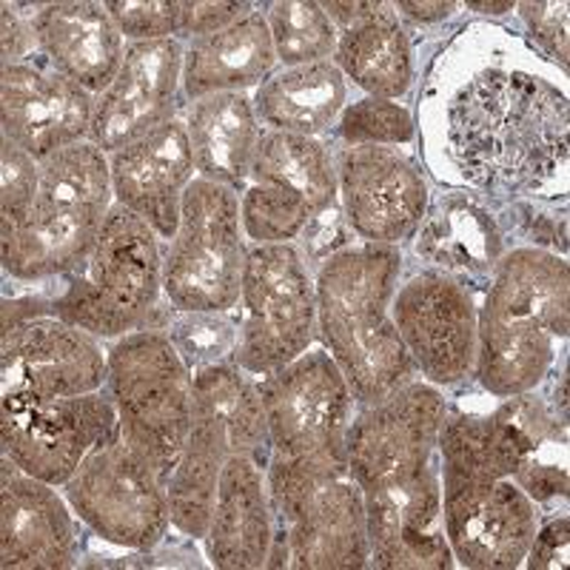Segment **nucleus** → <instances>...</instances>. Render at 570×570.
<instances>
[{
    "instance_id": "nucleus-44",
    "label": "nucleus",
    "mask_w": 570,
    "mask_h": 570,
    "mask_svg": "<svg viewBox=\"0 0 570 570\" xmlns=\"http://www.w3.org/2000/svg\"><path fill=\"white\" fill-rule=\"evenodd\" d=\"M396 14H405L409 20L416 23H436V20H445L456 12V3L451 0H440V3H394Z\"/></svg>"
},
{
    "instance_id": "nucleus-36",
    "label": "nucleus",
    "mask_w": 570,
    "mask_h": 570,
    "mask_svg": "<svg viewBox=\"0 0 570 570\" xmlns=\"http://www.w3.org/2000/svg\"><path fill=\"white\" fill-rule=\"evenodd\" d=\"M40 186V163L20 149L18 142L3 137V149H0V232L3 228L18 226L32 208L35 195Z\"/></svg>"
},
{
    "instance_id": "nucleus-28",
    "label": "nucleus",
    "mask_w": 570,
    "mask_h": 570,
    "mask_svg": "<svg viewBox=\"0 0 570 570\" xmlns=\"http://www.w3.org/2000/svg\"><path fill=\"white\" fill-rule=\"evenodd\" d=\"M223 456L257 454L268 445V425L257 385L232 363L212 365L191 376V428ZM272 448V445H268Z\"/></svg>"
},
{
    "instance_id": "nucleus-23",
    "label": "nucleus",
    "mask_w": 570,
    "mask_h": 570,
    "mask_svg": "<svg viewBox=\"0 0 570 570\" xmlns=\"http://www.w3.org/2000/svg\"><path fill=\"white\" fill-rule=\"evenodd\" d=\"M337 29L334 63L368 98L396 100L414 83V49L394 3H323Z\"/></svg>"
},
{
    "instance_id": "nucleus-33",
    "label": "nucleus",
    "mask_w": 570,
    "mask_h": 570,
    "mask_svg": "<svg viewBox=\"0 0 570 570\" xmlns=\"http://www.w3.org/2000/svg\"><path fill=\"white\" fill-rule=\"evenodd\" d=\"M268 32L283 66H305L334 58L337 29L314 0H279L268 7Z\"/></svg>"
},
{
    "instance_id": "nucleus-2",
    "label": "nucleus",
    "mask_w": 570,
    "mask_h": 570,
    "mask_svg": "<svg viewBox=\"0 0 570 570\" xmlns=\"http://www.w3.org/2000/svg\"><path fill=\"white\" fill-rule=\"evenodd\" d=\"M568 259L525 246L502 254L476 317L473 376L491 396L533 391L557 363L570 328Z\"/></svg>"
},
{
    "instance_id": "nucleus-11",
    "label": "nucleus",
    "mask_w": 570,
    "mask_h": 570,
    "mask_svg": "<svg viewBox=\"0 0 570 570\" xmlns=\"http://www.w3.org/2000/svg\"><path fill=\"white\" fill-rule=\"evenodd\" d=\"M63 491L71 511L120 548L155 551L171 525L166 480L124 436L95 448Z\"/></svg>"
},
{
    "instance_id": "nucleus-9",
    "label": "nucleus",
    "mask_w": 570,
    "mask_h": 570,
    "mask_svg": "<svg viewBox=\"0 0 570 570\" xmlns=\"http://www.w3.org/2000/svg\"><path fill=\"white\" fill-rule=\"evenodd\" d=\"M240 195L195 177L180 206V226L163 254V294L177 312H228L240 299L246 240Z\"/></svg>"
},
{
    "instance_id": "nucleus-45",
    "label": "nucleus",
    "mask_w": 570,
    "mask_h": 570,
    "mask_svg": "<svg viewBox=\"0 0 570 570\" xmlns=\"http://www.w3.org/2000/svg\"><path fill=\"white\" fill-rule=\"evenodd\" d=\"M468 9L480 14H502V12H511L513 3H468Z\"/></svg>"
},
{
    "instance_id": "nucleus-35",
    "label": "nucleus",
    "mask_w": 570,
    "mask_h": 570,
    "mask_svg": "<svg viewBox=\"0 0 570 570\" xmlns=\"http://www.w3.org/2000/svg\"><path fill=\"white\" fill-rule=\"evenodd\" d=\"M334 129L348 146H400L416 135L411 111L383 98H363L345 106Z\"/></svg>"
},
{
    "instance_id": "nucleus-6",
    "label": "nucleus",
    "mask_w": 570,
    "mask_h": 570,
    "mask_svg": "<svg viewBox=\"0 0 570 570\" xmlns=\"http://www.w3.org/2000/svg\"><path fill=\"white\" fill-rule=\"evenodd\" d=\"M52 314L91 337L120 340L149 328L163 294V252L155 228L115 203L86 259L66 274Z\"/></svg>"
},
{
    "instance_id": "nucleus-21",
    "label": "nucleus",
    "mask_w": 570,
    "mask_h": 570,
    "mask_svg": "<svg viewBox=\"0 0 570 570\" xmlns=\"http://www.w3.org/2000/svg\"><path fill=\"white\" fill-rule=\"evenodd\" d=\"M115 203L140 214L160 240H171L180 226L186 188L195 180V157L186 124L169 120L109 155Z\"/></svg>"
},
{
    "instance_id": "nucleus-10",
    "label": "nucleus",
    "mask_w": 570,
    "mask_h": 570,
    "mask_svg": "<svg viewBox=\"0 0 570 570\" xmlns=\"http://www.w3.org/2000/svg\"><path fill=\"white\" fill-rule=\"evenodd\" d=\"M240 299V345L232 363L248 374H274L317 337V279L294 243L248 248Z\"/></svg>"
},
{
    "instance_id": "nucleus-20",
    "label": "nucleus",
    "mask_w": 570,
    "mask_h": 570,
    "mask_svg": "<svg viewBox=\"0 0 570 570\" xmlns=\"http://www.w3.org/2000/svg\"><path fill=\"white\" fill-rule=\"evenodd\" d=\"M183 83V46L177 38L126 43V58L109 89L98 95L89 140L104 155L124 149L157 126L175 120Z\"/></svg>"
},
{
    "instance_id": "nucleus-13",
    "label": "nucleus",
    "mask_w": 570,
    "mask_h": 570,
    "mask_svg": "<svg viewBox=\"0 0 570 570\" xmlns=\"http://www.w3.org/2000/svg\"><path fill=\"white\" fill-rule=\"evenodd\" d=\"M268 445L283 456H348L354 394L328 351H305L259 385Z\"/></svg>"
},
{
    "instance_id": "nucleus-4",
    "label": "nucleus",
    "mask_w": 570,
    "mask_h": 570,
    "mask_svg": "<svg viewBox=\"0 0 570 570\" xmlns=\"http://www.w3.org/2000/svg\"><path fill=\"white\" fill-rule=\"evenodd\" d=\"M274 542L266 568L354 570L371 562L368 513L348 456H268Z\"/></svg>"
},
{
    "instance_id": "nucleus-31",
    "label": "nucleus",
    "mask_w": 570,
    "mask_h": 570,
    "mask_svg": "<svg viewBox=\"0 0 570 570\" xmlns=\"http://www.w3.org/2000/svg\"><path fill=\"white\" fill-rule=\"evenodd\" d=\"M436 448L442 476L460 480H511L525 460V448L497 411L488 416L445 414Z\"/></svg>"
},
{
    "instance_id": "nucleus-39",
    "label": "nucleus",
    "mask_w": 570,
    "mask_h": 570,
    "mask_svg": "<svg viewBox=\"0 0 570 570\" xmlns=\"http://www.w3.org/2000/svg\"><path fill=\"white\" fill-rule=\"evenodd\" d=\"M519 14L525 20L531 38L551 55L562 69H568V3H517Z\"/></svg>"
},
{
    "instance_id": "nucleus-19",
    "label": "nucleus",
    "mask_w": 570,
    "mask_h": 570,
    "mask_svg": "<svg viewBox=\"0 0 570 570\" xmlns=\"http://www.w3.org/2000/svg\"><path fill=\"white\" fill-rule=\"evenodd\" d=\"M98 98L71 83L49 63L3 66L0 78V120L3 137L18 142L38 163L75 142L89 140Z\"/></svg>"
},
{
    "instance_id": "nucleus-41",
    "label": "nucleus",
    "mask_w": 570,
    "mask_h": 570,
    "mask_svg": "<svg viewBox=\"0 0 570 570\" xmlns=\"http://www.w3.org/2000/svg\"><path fill=\"white\" fill-rule=\"evenodd\" d=\"M511 480L517 482L537 505L568 497V468L557 465V462L528 460L517 468V473H513Z\"/></svg>"
},
{
    "instance_id": "nucleus-12",
    "label": "nucleus",
    "mask_w": 570,
    "mask_h": 570,
    "mask_svg": "<svg viewBox=\"0 0 570 570\" xmlns=\"http://www.w3.org/2000/svg\"><path fill=\"white\" fill-rule=\"evenodd\" d=\"M337 197V166L320 137L268 129L243 188V232L254 243H294Z\"/></svg>"
},
{
    "instance_id": "nucleus-15",
    "label": "nucleus",
    "mask_w": 570,
    "mask_h": 570,
    "mask_svg": "<svg viewBox=\"0 0 570 570\" xmlns=\"http://www.w3.org/2000/svg\"><path fill=\"white\" fill-rule=\"evenodd\" d=\"M109 376V354L98 337L55 314L3 325L0 396L7 402H49L95 394Z\"/></svg>"
},
{
    "instance_id": "nucleus-30",
    "label": "nucleus",
    "mask_w": 570,
    "mask_h": 570,
    "mask_svg": "<svg viewBox=\"0 0 570 570\" xmlns=\"http://www.w3.org/2000/svg\"><path fill=\"white\" fill-rule=\"evenodd\" d=\"M345 75L334 60H317L305 66H285L263 80L254 91V111L259 124L288 135L317 137L337 124L343 115Z\"/></svg>"
},
{
    "instance_id": "nucleus-32",
    "label": "nucleus",
    "mask_w": 570,
    "mask_h": 570,
    "mask_svg": "<svg viewBox=\"0 0 570 570\" xmlns=\"http://www.w3.org/2000/svg\"><path fill=\"white\" fill-rule=\"evenodd\" d=\"M226 456L200 436L188 434L180 460L166 480L171 525L191 539H206Z\"/></svg>"
},
{
    "instance_id": "nucleus-43",
    "label": "nucleus",
    "mask_w": 570,
    "mask_h": 570,
    "mask_svg": "<svg viewBox=\"0 0 570 570\" xmlns=\"http://www.w3.org/2000/svg\"><path fill=\"white\" fill-rule=\"evenodd\" d=\"M18 9L20 7H12V3H3V66L20 63L38 46L32 18L27 20Z\"/></svg>"
},
{
    "instance_id": "nucleus-22",
    "label": "nucleus",
    "mask_w": 570,
    "mask_h": 570,
    "mask_svg": "<svg viewBox=\"0 0 570 570\" xmlns=\"http://www.w3.org/2000/svg\"><path fill=\"white\" fill-rule=\"evenodd\" d=\"M0 564L7 570H63L78 564V533L55 485L3 456Z\"/></svg>"
},
{
    "instance_id": "nucleus-16",
    "label": "nucleus",
    "mask_w": 570,
    "mask_h": 570,
    "mask_svg": "<svg viewBox=\"0 0 570 570\" xmlns=\"http://www.w3.org/2000/svg\"><path fill=\"white\" fill-rule=\"evenodd\" d=\"M391 317L402 345L431 385H456L476 363L473 292L440 272H420L396 285Z\"/></svg>"
},
{
    "instance_id": "nucleus-5",
    "label": "nucleus",
    "mask_w": 570,
    "mask_h": 570,
    "mask_svg": "<svg viewBox=\"0 0 570 570\" xmlns=\"http://www.w3.org/2000/svg\"><path fill=\"white\" fill-rule=\"evenodd\" d=\"M115 206L109 155L91 140L75 142L40 163L32 208L0 232L3 272L20 283L66 277L86 259Z\"/></svg>"
},
{
    "instance_id": "nucleus-42",
    "label": "nucleus",
    "mask_w": 570,
    "mask_h": 570,
    "mask_svg": "<svg viewBox=\"0 0 570 570\" xmlns=\"http://www.w3.org/2000/svg\"><path fill=\"white\" fill-rule=\"evenodd\" d=\"M570 557V533L568 517L551 519L548 525H539L533 542L528 548L525 564L531 570H562L568 568Z\"/></svg>"
},
{
    "instance_id": "nucleus-34",
    "label": "nucleus",
    "mask_w": 570,
    "mask_h": 570,
    "mask_svg": "<svg viewBox=\"0 0 570 570\" xmlns=\"http://www.w3.org/2000/svg\"><path fill=\"white\" fill-rule=\"evenodd\" d=\"M163 331L191 376L212 365L232 363L234 351L240 345V325L226 312H177L175 308Z\"/></svg>"
},
{
    "instance_id": "nucleus-3",
    "label": "nucleus",
    "mask_w": 570,
    "mask_h": 570,
    "mask_svg": "<svg viewBox=\"0 0 570 570\" xmlns=\"http://www.w3.org/2000/svg\"><path fill=\"white\" fill-rule=\"evenodd\" d=\"M402 274L400 246H345L317 268V331L356 402L385 400L416 365L391 317Z\"/></svg>"
},
{
    "instance_id": "nucleus-7",
    "label": "nucleus",
    "mask_w": 570,
    "mask_h": 570,
    "mask_svg": "<svg viewBox=\"0 0 570 570\" xmlns=\"http://www.w3.org/2000/svg\"><path fill=\"white\" fill-rule=\"evenodd\" d=\"M106 354L120 436L169 480L191 428V371L163 328L131 331Z\"/></svg>"
},
{
    "instance_id": "nucleus-29",
    "label": "nucleus",
    "mask_w": 570,
    "mask_h": 570,
    "mask_svg": "<svg viewBox=\"0 0 570 570\" xmlns=\"http://www.w3.org/2000/svg\"><path fill=\"white\" fill-rule=\"evenodd\" d=\"M186 131L203 180L243 191L263 137L254 100L246 91H220L195 100L188 109Z\"/></svg>"
},
{
    "instance_id": "nucleus-1",
    "label": "nucleus",
    "mask_w": 570,
    "mask_h": 570,
    "mask_svg": "<svg viewBox=\"0 0 570 570\" xmlns=\"http://www.w3.org/2000/svg\"><path fill=\"white\" fill-rule=\"evenodd\" d=\"M564 91L528 69L488 66L448 98L442 135L451 163L491 197L537 195L568 171Z\"/></svg>"
},
{
    "instance_id": "nucleus-8",
    "label": "nucleus",
    "mask_w": 570,
    "mask_h": 570,
    "mask_svg": "<svg viewBox=\"0 0 570 570\" xmlns=\"http://www.w3.org/2000/svg\"><path fill=\"white\" fill-rule=\"evenodd\" d=\"M445 414L442 391L416 380L356 414L345 448L365 508L385 505L440 480L434 451Z\"/></svg>"
},
{
    "instance_id": "nucleus-18",
    "label": "nucleus",
    "mask_w": 570,
    "mask_h": 570,
    "mask_svg": "<svg viewBox=\"0 0 570 570\" xmlns=\"http://www.w3.org/2000/svg\"><path fill=\"white\" fill-rule=\"evenodd\" d=\"M334 166L351 234L374 246H400L414 237L431 191L405 151L394 146H348Z\"/></svg>"
},
{
    "instance_id": "nucleus-17",
    "label": "nucleus",
    "mask_w": 570,
    "mask_h": 570,
    "mask_svg": "<svg viewBox=\"0 0 570 570\" xmlns=\"http://www.w3.org/2000/svg\"><path fill=\"white\" fill-rule=\"evenodd\" d=\"M442 480V522L454 562L473 570L525 564L539 528L537 502L513 480Z\"/></svg>"
},
{
    "instance_id": "nucleus-38",
    "label": "nucleus",
    "mask_w": 570,
    "mask_h": 570,
    "mask_svg": "<svg viewBox=\"0 0 570 570\" xmlns=\"http://www.w3.org/2000/svg\"><path fill=\"white\" fill-rule=\"evenodd\" d=\"M348 223H345V214H343V206H340V197L331 206H325L323 212H317L308 220V226L303 228V234H299V252H303L305 263L308 266H323L325 259L331 257V254L343 252L345 246H351L348 243Z\"/></svg>"
},
{
    "instance_id": "nucleus-37",
    "label": "nucleus",
    "mask_w": 570,
    "mask_h": 570,
    "mask_svg": "<svg viewBox=\"0 0 570 570\" xmlns=\"http://www.w3.org/2000/svg\"><path fill=\"white\" fill-rule=\"evenodd\" d=\"M120 35L131 43L169 40L180 35V3L171 0H109L106 3Z\"/></svg>"
},
{
    "instance_id": "nucleus-14",
    "label": "nucleus",
    "mask_w": 570,
    "mask_h": 570,
    "mask_svg": "<svg viewBox=\"0 0 570 570\" xmlns=\"http://www.w3.org/2000/svg\"><path fill=\"white\" fill-rule=\"evenodd\" d=\"M0 434L3 456L58 488L75 476L95 448L120 436V422L100 391L49 402L0 400Z\"/></svg>"
},
{
    "instance_id": "nucleus-27",
    "label": "nucleus",
    "mask_w": 570,
    "mask_h": 570,
    "mask_svg": "<svg viewBox=\"0 0 570 570\" xmlns=\"http://www.w3.org/2000/svg\"><path fill=\"white\" fill-rule=\"evenodd\" d=\"M277 52L263 12H248L223 32L191 38L183 52V91L195 100L220 91H246L274 75Z\"/></svg>"
},
{
    "instance_id": "nucleus-40",
    "label": "nucleus",
    "mask_w": 570,
    "mask_h": 570,
    "mask_svg": "<svg viewBox=\"0 0 570 570\" xmlns=\"http://www.w3.org/2000/svg\"><path fill=\"white\" fill-rule=\"evenodd\" d=\"M254 12L252 3H206V0H186L180 3V35H191V38H203V35H214L237 23Z\"/></svg>"
},
{
    "instance_id": "nucleus-24",
    "label": "nucleus",
    "mask_w": 570,
    "mask_h": 570,
    "mask_svg": "<svg viewBox=\"0 0 570 570\" xmlns=\"http://www.w3.org/2000/svg\"><path fill=\"white\" fill-rule=\"evenodd\" d=\"M32 27L46 63L91 95L109 89L124 66L126 38L111 20L106 3H46L35 9Z\"/></svg>"
},
{
    "instance_id": "nucleus-25",
    "label": "nucleus",
    "mask_w": 570,
    "mask_h": 570,
    "mask_svg": "<svg viewBox=\"0 0 570 570\" xmlns=\"http://www.w3.org/2000/svg\"><path fill=\"white\" fill-rule=\"evenodd\" d=\"M414 252L462 285L485 283L505 254V232L482 197L454 191L428 203L414 232Z\"/></svg>"
},
{
    "instance_id": "nucleus-26",
    "label": "nucleus",
    "mask_w": 570,
    "mask_h": 570,
    "mask_svg": "<svg viewBox=\"0 0 570 570\" xmlns=\"http://www.w3.org/2000/svg\"><path fill=\"white\" fill-rule=\"evenodd\" d=\"M272 542L274 513L259 462L246 454L228 456L206 533L208 559L223 570L266 568Z\"/></svg>"
}]
</instances>
